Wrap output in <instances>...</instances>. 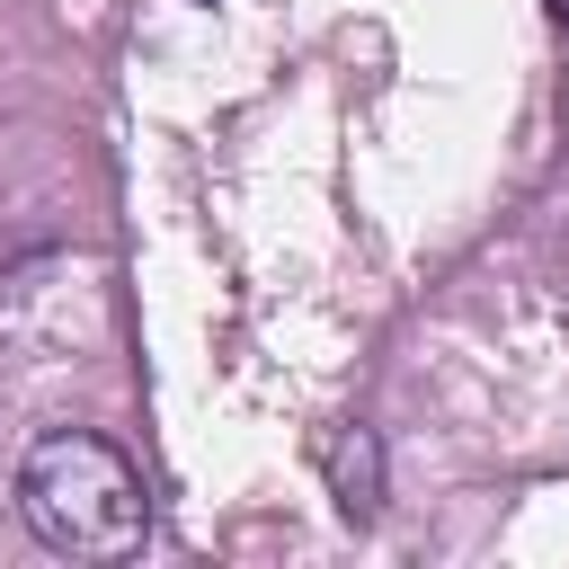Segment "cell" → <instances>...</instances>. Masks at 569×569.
Listing matches in <instances>:
<instances>
[{"label": "cell", "instance_id": "cell-1", "mask_svg": "<svg viewBox=\"0 0 569 569\" xmlns=\"http://www.w3.org/2000/svg\"><path fill=\"white\" fill-rule=\"evenodd\" d=\"M18 525L62 560H124L151 533L142 462L98 427H44L18 453Z\"/></svg>", "mask_w": 569, "mask_h": 569}, {"label": "cell", "instance_id": "cell-2", "mask_svg": "<svg viewBox=\"0 0 569 569\" xmlns=\"http://www.w3.org/2000/svg\"><path fill=\"white\" fill-rule=\"evenodd\" d=\"M329 471H338V507H347V516H373V489H382V480H373V436H365V427H347V436L329 445Z\"/></svg>", "mask_w": 569, "mask_h": 569}, {"label": "cell", "instance_id": "cell-3", "mask_svg": "<svg viewBox=\"0 0 569 569\" xmlns=\"http://www.w3.org/2000/svg\"><path fill=\"white\" fill-rule=\"evenodd\" d=\"M542 9H551V18H560V27H569V0H542Z\"/></svg>", "mask_w": 569, "mask_h": 569}, {"label": "cell", "instance_id": "cell-4", "mask_svg": "<svg viewBox=\"0 0 569 569\" xmlns=\"http://www.w3.org/2000/svg\"><path fill=\"white\" fill-rule=\"evenodd\" d=\"M196 9H213V0H196Z\"/></svg>", "mask_w": 569, "mask_h": 569}]
</instances>
